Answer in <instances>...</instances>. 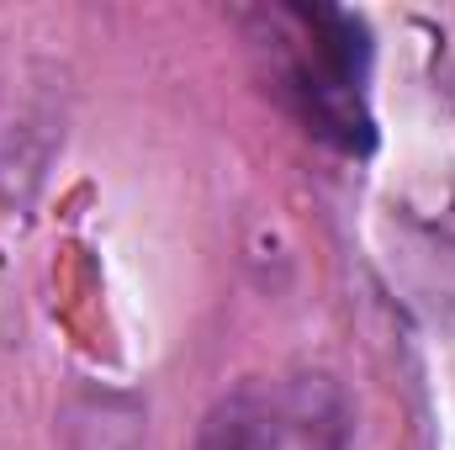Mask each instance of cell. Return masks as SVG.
<instances>
[{
    "instance_id": "1",
    "label": "cell",
    "mask_w": 455,
    "mask_h": 450,
    "mask_svg": "<svg viewBox=\"0 0 455 450\" xmlns=\"http://www.w3.org/2000/svg\"><path fill=\"white\" fill-rule=\"evenodd\" d=\"M349 408L329 376L249 382L202 419L196 450H344Z\"/></svg>"
},
{
    "instance_id": "2",
    "label": "cell",
    "mask_w": 455,
    "mask_h": 450,
    "mask_svg": "<svg viewBox=\"0 0 455 450\" xmlns=\"http://www.w3.org/2000/svg\"><path fill=\"white\" fill-rule=\"evenodd\" d=\"M69 450H143V414L127 398H80L64 414Z\"/></svg>"
}]
</instances>
